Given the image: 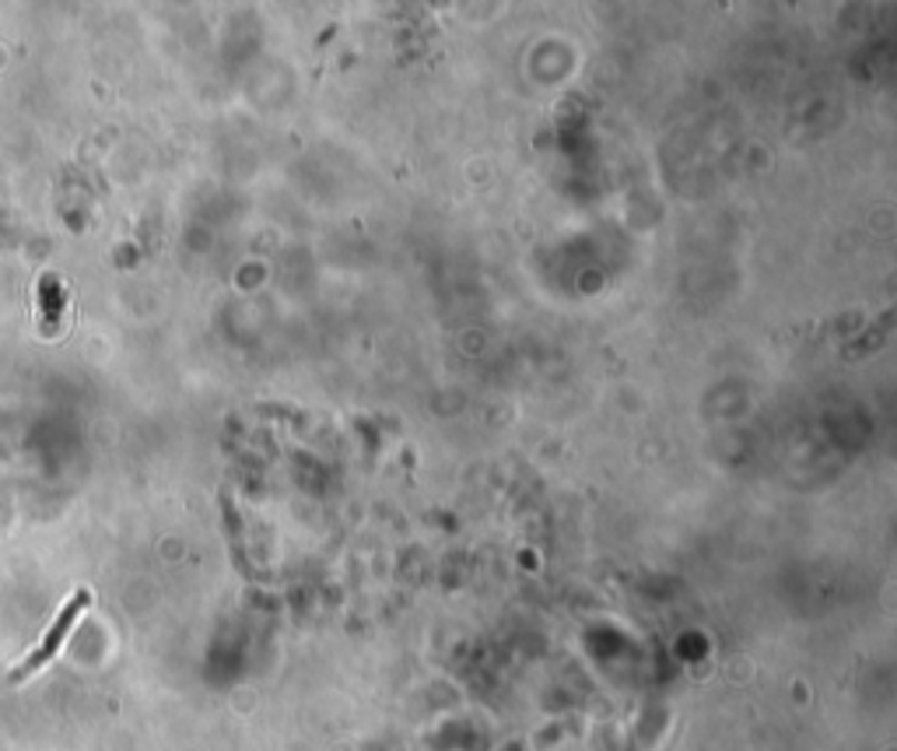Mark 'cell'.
<instances>
[{
	"mask_svg": "<svg viewBox=\"0 0 897 751\" xmlns=\"http://www.w3.org/2000/svg\"><path fill=\"white\" fill-rule=\"evenodd\" d=\"M88 604H92V593H88V590H78L74 598L63 604V611L57 614V622L50 625L47 639H42V643H39V647H36V650L26 657V664L14 668V671L8 674V681H11V684H18V681H26L29 674H36L39 668H47L50 660L57 657V650L63 647L67 632H71V629H74V622H78V618L84 614V608H88Z\"/></svg>",
	"mask_w": 897,
	"mask_h": 751,
	"instance_id": "6da1fadb",
	"label": "cell"
}]
</instances>
